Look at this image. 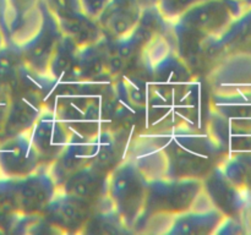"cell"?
<instances>
[{
  "mask_svg": "<svg viewBox=\"0 0 251 235\" xmlns=\"http://www.w3.org/2000/svg\"><path fill=\"white\" fill-rule=\"evenodd\" d=\"M110 0H80L81 11L91 17H97L104 11Z\"/></svg>",
  "mask_w": 251,
  "mask_h": 235,
  "instance_id": "cell-1",
  "label": "cell"
},
{
  "mask_svg": "<svg viewBox=\"0 0 251 235\" xmlns=\"http://www.w3.org/2000/svg\"><path fill=\"white\" fill-rule=\"evenodd\" d=\"M59 215L65 223H73L77 219L80 212H78V208L73 203H63L59 208Z\"/></svg>",
  "mask_w": 251,
  "mask_h": 235,
  "instance_id": "cell-2",
  "label": "cell"
},
{
  "mask_svg": "<svg viewBox=\"0 0 251 235\" xmlns=\"http://www.w3.org/2000/svg\"><path fill=\"white\" fill-rule=\"evenodd\" d=\"M51 47V39L49 37H43L42 39H39L36 44L32 48V56L34 59H39L46 54V51L48 50Z\"/></svg>",
  "mask_w": 251,
  "mask_h": 235,
  "instance_id": "cell-3",
  "label": "cell"
},
{
  "mask_svg": "<svg viewBox=\"0 0 251 235\" xmlns=\"http://www.w3.org/2000/svg\"><path fill=\"white\" fill-rule=\"evenodd\" d=\"M243 220H244L245 228H247V233H251V200L248 202L244 213H243Z\"/></svg>",
  "mask_w": 251,
  "mask_h": 235,
  "instance_id": "cell-4",
  "label": "cell"
},
{
  "mask_svg": "<svg viewBox=\"0 0 251 235\" xmlns=\"http://www.w3.org/2000/svg\"><path fill=\"white\" fill-rule=\"evenodd\" d=\"M109 66H110V69H113V70H120L123 66L122 58H120V56H114V58L110 59Z\"/></svg>",
  "mask_w": 251,
  "mask_h": 235,
  "instance_id": "cell-5",
  "label": "cell"
},
{
  "mask_svg": "<svg viewBox=\"0 0 251 235\" xmlns=\"http://www.w3.org/2000/svg\"><path fill=\"white\" fill-rule=\"evenodd\" d=\"M243 4H244V6L247 7V9H249L251 7V0H242Z\"/></svg>",
  "mask_w": 251,
  "mask_h": 235,
  "instance_id": "cell-6",
  "label": "cell"
}]
</instances>
